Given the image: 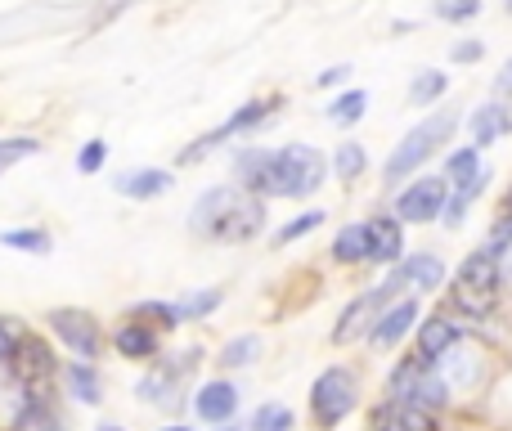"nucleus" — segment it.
<instances>
[{
    "instance_id": "obj_1",
    "label": "nucleus",
    "mask_w": 512,
    "mask_h": 431,
    "mask_svg": "<svg viewBox=\"0 0 512 431\" xmlns=\"http://www.w3.org/2000/svg\"><path fill=\"white\" fill-rule=\"evenodd\" d=\"M328 176V162L310 144L283 149H248L239 158V189L265 198H310Z\"/></svg>"
},
{
    "instance_id": "obj_2",
    "label": "nucleus",
    "mask_w": 512,
    "mask_h": 431,
    "mask_svg": "<svg viewBox=\"0 0 512 431\" xmlns=\"http://www.w3.org/2000/svg\"><path fill=\"white\" fill-rule=\"evenodd\" d=\"M194 229L207 238H221V243H248V238L261 234L265 225V207L261 198L248 194L239 185H225V189H207L203 198L194 203Z\"/></svg>"
},
{
    "instance_id": "obj_3",
    "label": "nucleus",
    "mask_w": 512,
    "mask_h": 431,
    "mask_svg": "<svg viewBox=\"0 0 512 431\" xmlns=\"http://www.w3.org/2000/svg\"><path fill=\"white\" fill-rule=\"evenodd\" d=\"M504 243H512V225L495 229L490 243H481L468 261L454 274V306L468 310V315H486L499 297V283H504Z\"/></svg>"
},
{
    "instance_id": "obj_4",
    "label": "nucleus",
    "mask_w": 512,
    "mask_h": 431,
    "mask_svg": "<svg viewBox=\"0 0 512 431\" xmlns=\"http://www.w3.org/2000/svg\"><path fill=\"white\" fill-rule=\"evenodd\" d=\"M454 126H459V117H454V113H436V117H427V122H418L414 131H409L405 140L391 149L387 167H382V180H387V185H400L405 176H414V171L423 167L436 149H441V144H450Z\"/></svg>"
},
{
    "instance_id": "obj_5",
    "label": "nucleus",
    "mask_w": 512,
    "mask_h": 431,
    "mask_svg": "<svg viewBox=\"0 0 512 431\" xmlns=\"http://www.w3.org/2000/svg\"><path fill=\"white\" fill-rule=\"evenodd\" d=\"M387 396L400 400V405H414V409H427V414H436V409L450 400V387H445V378L436 373V364H427V360H418V355H414V360L396 364Z\"/></svg>"
},
{
    "instance_id": "obj_6",
    "label": "nucleus",
    "mask_w": 512,
    "mask_h": 431,
    "mask_svg": "<svg viewBox=\"0 0 512 431\" xmlns=\"http://www.w3.org/2000/svg\"><path fill=\"white\" fill-rule=\"evenodd\" d=\"M355 405H360V387H355V373L342 369V364L324 369L310 387V409H315L319 427H337L342 418L355 414Z\"/></svg>"
},
{
    "instance_id": "obj_7",
    "label": "nucleus",
    "mask_w": 512,
    "mask_h": 431,
    "mask_svg": "<svg viewBox=\"0 0 512 431\" xmlns=\"http://www.w3.org/2000/svg\"><path fill=\"white\" fill-rule=\"evenodd\" d=\"M445 203H450V185H445V176H423L409 189H400L396 212L391 216H396L400 225H427V220L445 216Z\"/></svg>"
},
{
    "instance_id": "obj_8",
    "label": "nucleus",
    "mask_w": 512,
    "mask_h": 431,
    "mask_svg": "<svg viewBox=\"0 0 512 431\" xmlns=\"http://www.w3.org/2000/svg\"><path fill=\"white\" fill-rule=\"evenodd\" d=\"M391 292H396V283H378V288H369L364 297H355L351 306L342 310V319H337V328H333V346H351V342H360L364 333H373L378 328V319H382V306L391 301Z\"/></svg>"
},
{
    "instance_id": "obj_9",
    "label": "nucleus",
    "mask_w": 512,
    "mask_h": 431,
    "mask_svg": "<svg viewBox=\"0 0 512 431\" xmlns=\"http://www.w3.org/2000/svg\"><path fill=\"white\" fill-rule=\"evenodd\" d=\"M50 328L63 346L72 351V360H95L99 355V324L86 310H50Z\"/></svg>"
},
{
    "instance_id": "obj_10",
    "label": "nucleus",
    "mask_w": 512,
    "mask_h": 431,
    "mask_svg": "<svg viewBox=\"0 0 512 431\" xmlns=\"http://www.w3.org/2000/svg\"><path fill=\"white\" fill-rule=\"evenodd\" d=\"M391 283H396V288H414V292H436L445 283V261L432 252L405 256V261L391 270Z\"/></svg>"
},
{
    "instance_id": "obj_11",
    "label": "nucleus",
    "mask_w": 512,
    "mask_h": 431,
    "mask_svg": "<svg viewBox=\"0 0 512 431\" xmlns=\"http://www.w3.org/2000/svg\"><path fill=\"white\" fill-rule=\"evenodd\" d=\"M194 409H198V418H203V423H212V427L230 423L234 409H239V387H234V382H225V378L203 382V387H198V396H194Z\"/></svg>"
},
{
    "instance_id": "obj_12",
    "label": "nucleus",
    "mask_w": 512,
    "mask_h": 431,
    "mask_svg": "<svg viewBox=\"0 0 512 431\" xmlns=\"http://www.w3.org/2000/svg\"><path fill=\"white\" fill-rule=\"evenodd\" d=\"M265 113H270V104H265V99H256V104H243L239 113H234V117H230V122H225V126H216L212 135H203V140H198L194 149L185 153V162H198V158H203V153H212V149H216V144H221V140H230V135H243V131H248V126L265 122Z\"/></svg>"
},
{
    "instance_id": "obj_13",
    "label": "nucleus",
    "mask_w": 512,
    "mask_h": 431,
    "mask_svg": "<svg viewBox=\"0 0 512 431\" xmlns=\"http://www.w3.org/2000/svg\"><path fill=\"white\" fill-rule=\"evenodd\" d=\"M468 131H472V149H486V144L504 140V135L512 131V113H508V104H499V99H490V104L472 108V117H468Z\"/></svg>"
},
{
    "instance_id": "obj_14",
    "label": "nucleus",
    "mask_w": 512,
    "mask_h": 431,
    "mask_svg": "<svg viewBox=\"0 0 512 431\" xmlns=\"http://www.w3.org/2000/svg\"><path fill=\"white\" fill-rule=\"evenodd\" d=\"M459 337H463V328L454 324L450 315H432L423 328H418V360L436 364L445 351H454V346H459Z\"/></svg>"
},
{
    "instance_id": "obj_15",
    "label": "nucleus",
    "mask_w": 512,
    "mask_h": 431,
    "mask_svg": "<svg viewBox=\"0 0 512 431\" xmlns=\"http://www.w3.org/2000/svg\"><path fill=\"white\" fill-rule=\"evenodd\" d=\"M405 225L396 216H373L369 220V261H391L400 265L405 261Z\"/></svg>"
},
{
    "instance_id": "obj_16",
    "label": "nucleus",
    "mask_w": 512,
    "mask_h": 431,
    "mask_svg": "<svg viewBox=\"0 0 512 431\" xmlns=\"http://www.w3.org/2000/svg\"><path fill=\"white\" fill-rule=\"evenodd\" d=\"M171 185H176V180H171V171H162V167H149V171H122V176L113 180L117 194H122V198H135V203L162 198Z\"/></svg>"
},
{
    "instance_id": "obj_17",
    "label": "nucleus",
    "mask_w": 512,
    "mask_h": 431,
    "mask_svg": "<svg viewBox=\"0 0 512 431\" xmlns=\"http://www.w3.org/2000/svg\"><path fill=\"white\" fill-rule=\"evenodd\" d=\"M477 360H481V355L472 351V346L459 342L454 351H445L441 360H436V373L445 378V387H450V391H468L472 382H477V369H481Z\"/></svg>"
},
{
    "instance_id": "obj_18",
    "label": "nucleus",
    "mask_w": 512,
    "mask_h": 431,
    "mask_svg": "<svg viewBox=\"0 0 512 431\" xmlns=\"http://www.w3.org/2000/svg\"><path fill=\"white\" fill-rule=\"evenodd\" d=\"M414 319H418V301L414 297H405V301H391L387 310H382V319H378V328H373V342L378 346H396L400 337L414 328Z\"/></svg>"
},
{
    "instance_id": "obj_19",
    "label": "nucleus",
    "mask_w": 512,
    "mask_h": 431,
    "mask_svg": "<svg viewBox=\"0 0 512 431\" xmlns=\"http://www.w3.org/2000/svg\"><path fill=\"white\" fill-rule=\"evenodd\" d=\"M378 431H436V414L400 405V400H387V405L378 409Z\"/></svg>"
},
{
    "instance_id": "obj_20",
    "label": "nucleus",
    "mask_w": 512,
    "mask_h": 431,
    "mask_svg": "<svg viewBox=\"0 0 512 431\" xmlns=\"http://www.w3.org/2000/svg\"><path fill=\"white\" fill-rule=\"evenodd\" d=\"M113 346L126 360H153V355H158V333H153L149 324H122L113 333Z\"/></svg>"
},
{
    "instance_id": "obj_21",
    "label": "nucleus",
    "mask_w": 512,
    "mask_h": 431,
    "mask_svg": "<svg viewBox=\"0 0 512 431\" xmlns=\"http://www.w3.org/2000/svg\"><path fill=\"white\" fill-rule=\"evenodd\" d=\"M63 382H68L72 400H81V405H99V400H104V382H99L95 364H86V360H72L68 369H63Z\"/></svg>"
},
{
    "instance_id": "obj_22",
    "label": "nucleus",
    "mask_w": 512,
    "mask_h": 431,
    "mask_svg": "<svg viewBox=\"0 0 512 431\" xmlns=\"http://www.w3.org/2000/svg\"><path fill=\"white\" fill-rule=\"evenodd\" d=\"M445 185L450 189H463V185H472V180L481 176V149H459V153H450V158H445Z\"/></svg>"
},
{
    "instance_id": "obj_23",
    "label": "nucleus",
    "mask_w": 512,
    "mask_h": 431,
    "mask_svg": "<svg viewBox=\"0 0 512 431\" xmlns=\"http://www.w3.org/2000/svg\"><path fill=\"white\" fill-rule=\"evenodd\" d=\"M216 306H221V288H203V292H189V297L171 301V315H176V324H194V319L212 315Z\"/></svg>"
},
{
    "instance_id": "obj_24",
    "label": "nucleus",
    "mask_w": 512,
    "mask_h": 431,
    "mask_svg": "<svg viewBox=\"0 0 512 431\" xmlns=\"http://www.w3.org/2000/svg\"><path fill=\"white\" fill-rule=\"evenodd\" d=\"M333 256H337L342 265L369 261V225H346V229H337V238H333Z\"/></svg>"
},
{
    "instance_id": "obj_25",
    "label": "nucleus",
    "mask_w": 512,
    "mask_h": 431,
    "mask_svg": "<svg viewBox=\"0 0 512 431\" xmlns=\"http://www.w3.org/2000/svg\"><path fill=\"white\" fill-rule=\"evenodd\" d=\"M364 113H369V90H346V95H337L328 104V122L333 126H355Z\"/></svg>"
},
{
    "instance_id": "obj_26",
    "label": "nucleus",
    "mask_w": 512,
    "mask_h": 431,
    "mask_svg": "<svg viewBox=\"0 0 512 431\" xmlns=\"http://www.w3.org/2000/svg\"><path fill=\"white\" fill-rule=\"evenodd\" d=\"M364 167H369V153H364V144H355V140L337 144V153H333V171H337V180H355V176H364Z\"/></svg>"
},
{
    "instance_id": "obj_27",
    "label": "nucleus",
    "mask_w": 512,
    "mask_h": 431,
    "mask_svg": "<svg viewBox=\"0 0 512 431\" xmlns=\"http://www.w3.org/2000/svg\"><path fill=\"white\" fill-rule=\"evenodd\" d=\"M445 90H450V77L427 68V72H418V77H414V86H409V99H414V104H436Z\"/></svg>"
},
{
    "instance_id": "obj_28",
    "label": "nucleus",
    "mask_w": 512,
    "mask_h": 431,
    "mask_svg": "<svg viewBox=\"0 0 512 431\" xmlns=\"http://www.w3.org/2000/svg\"><path fill=\"white\" fill-rule=\"evenodd\" d=\"M256 355H261V337H256V333L234 337V342L221 346V364H225V369H243V364H252Z\"/></svg>"
},
{
    "instance_id": "obj_29",
    "label": "nucleus",
    "mask_w": 512,
    "mask_h": 431,
    "mask_svg": "<svg viewBox=\"0 0 512 431\" xmlns=\"http://www.w3.org/2000/svg\"><path fill=\"white\" fill-rule=\"evenodd\" d=\"M0 243L18 247V252H36V256L50 252V234H45V229H5V234H0Z\"/></svg>"
},
{
    "instance_id": "obj_30",
    "label": "nucleus",
    "mask_w": 512,
    "mask_h": 431,
    "mask_svg": "<svg viewBox=\"0 0 512 431\" xmlns=\"http://www.w3.org/2000/svg\"><path fill=\"white\" fill-rule=\"evenodd\" d=\"M140 396L153 405H176V373H153L140 382Z\"/></svg>"
},
{
    "instance_id": "obj_31",
    "label": "nucleus",
    "mask_w": 512,
    "mask_h": 431,
    "mask_svg": "<svg viewBox=\"0 0 512 431\" xmlns=\"http://www.w3.org/2000/svg\"><path fill=\"white\" fill-rule=\"evenodd\" d=\"M432 14L441 23H468L481 14V0H432Z\"/></svg>"
},
{
    "instance_id": "obj_32",
    "label": "nucleus",
    "mask_w": 512,
    "mask_h": 431,
    "mask_svg": "<svg viewBox=\"0 0 512 431\" xmlns=\"http://www.w3.org/2000/svg\"><path fill=\"white\" fill-rule=\"evenodd\" d=\"M324 225V212H301L297 220H288V225L279 229V234H274V243L279 247H288V243H297V238H306L310 229H319Z\"/></svg>"
},
{
    "instance_id": "obj_33",
    "label": "nucleus",
    "mask_w": 512,
    "mask_h": 431,
    "mask_svg": "<svg viewBox=\"0 0 512 431\" xmlns=\"http://www.w3.org/2000/svg\"><path fill=\"white\" fill-rule=\"evenodd\" d=\"M32 153H41V140H0V171H9V167H18L23 158H32Z\"/></svg>"
},
{
    "instance_id": "obj_34",
    "label": "nucleus",
    "mask_w": 512,
    "mask_h": 431,
    "mask_svg": "<svg viewBox=\"0 0 512 431\" xmlns=\"http://www.w3.org/2000/svg\"><path fill=\"white\" fill-rule=\"evenodd\" d=\"M252 431H292V414L283 405H261L252 418Z\"/></svg>"
},
{
    "instance_id": "obj_35",
    "label": "nucleus",
    "mask_w": 512,
    "mask_h": 431,
    "mask_svg": "<svg viewBox=\"0 0 512 431\" xmlns=\"http://www.w3.org/2000/svg\"><path fill=\"white\" fill-rule=\"evenodd\" d=\"M14 431H63V427H59V418H54L50 409L32 405V409H27V414L14 423Z\"/></svg>"
},
{
    "instance_id": "obj_36",
    "label": "nucleus",
    "mask_w": 512,
    "mask_h": 431,
    "mask_svg": "<svg viewBox=\"0 0 512 431\" xmlns=\"http://www.w3.org/2000/svg\"><path fill=\"white\" fill-rule=\"evenodd\" d=\"M104 153H108V144H104V140H90L86 149L77 153V171H81V176H95V171L104 167Z\"/></svg>"
},
{
    "instance_id": "obj_37",
    "label": "nucleus",
    "mask_w": 512,
    "mask_h": 431,
    "mask_svg": "<svg viewBox=\"0 0 512 431\" xmlns=\"http://www.w3.org/2000/svg\"><path fill=\"white\" fill-rule=\"evenodd\" d=\"M346 77H351V63H337V68H324V72H319V77H315V86H342V81Z\"/></svg>"
},
{
    "instance_id": "obj_38",
    "label": "nucleus",
    "mask_w": 512,
    "mask_h": 431,
    "mask_svg": "<svg viewBox=\"0 0 512 431\" xmlns=\"http://www.w3.org/2000/svg\"><path fill=\"white\" fill-rule=\"evenodd\" d=\"M481 54H486V45H481V41H459V45H454V59H459V63H477Z\"/></svg>"
},
{
    "instance_id": "obj_39",
    "label": "nucleus",
    "mask_w": 512,
    "mask_h": 431,
    "mask_svg": "<svg viewBox=\"0 0 512 431\" xmlns=\"http://www.w3.org/2000/svg\"><path fill=\"white\" fill-rule=\"evenodd\" d=\"M9 351H14V337H9L5 324H0V355H9Z\"/></svg>"
},
{
    "instance_id": "obj_40",
    "label": "nucleus",
    "mask_w": 512,
    "mask_h": 431,
    "mask_svg": "<svg viewBox=\"0 0 512 431\" xmlns=\"http://www.w3.org/2000/svg\"><path fill=\"white\" fill-rule=\"evenodd\" d=\"M216 431H243V427H234V423H221V427H216Z\"/></svg>"
},
{
    "instance_id": "obj_41",
    "label": "nucleus",
    "mask_w": 512,
    "mask_h": 431,
    "mask_svg": "<svg viewBox=\"0 0 512 431\" xmlns=\"http://www.w3.org/2000/svg\"><path fill=\"white\" fill-rule=\"evenodd\" d=\"M95 431H122V427H117V423H104V427H95Z\"/></svg>"
},
{
    "instance_id": "obj_42",
    "label": "nucleus",
    "mask_w": 512,
    "mask_h": 431,
    "mask_svg": "<svg viewBox=\"0 0 512 431\" xmlns=\"http://www.w3.org/2000/svg\"><path fill=\"white\" fill-rule=\"evenodd\" d=\"M162 431H189V427H162Z\"/></svg>"
},
{
    "instance_id": "obj_43",
    "label": "nucleus",
    "mask_w": 512,
    "mask_h": 431,
    "mask_svg": "<svg viewBox=\"0 0 512 431\" xmlns=\"http://www.w3.org/2000/svg\"><path fill=\"white\" fill-rule=\"evenodd\" d=\"M508 212H512V194H508Z\"/></svg>"
}]
</instances>
